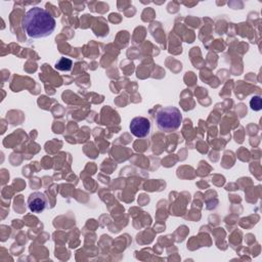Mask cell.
Instances as JSON below:
<instances>
[{
	"label": "cell",
	"mask_w": 262,
	"mask_h": 262,
	"mask_svg": "<svg viewBox=\"0 0 262 262\" xmlns=\"http://www.w3.org/2000/svg\"><path fill=\"white\" fill-rule=\"evenodd\" d=\"M54 17L44 8L33 7L27 11L21 19L23 31L33 39L50 36L55 30Z\"/></svg>",
	"instance_id": "6da1fadb"
},
{
	"label": "cell",
	"mask_w": 262,
	"mask_h": 262,
	"mask_svg": "<svg viewBox=\"0 0 262 262\" xmlns=\"http://www.w3.org/2000/svg\"><path fill=\"white\" fill-rule=\"evenodd\" d=\"M47 206V199L44 193L35 191L28 199V207L33 213H41Z\"/></svg>",
	"instance_id": "277c9868"
},
{
	"label": "cell",
	"mask_w": 262,
	"mask_h": 262,
	"mask_svg": "<svg viewBox=\"0 0 262 262\" xmlns=\"http://www.w3.org/2000/svg\"><path fill=\"white\" fill-rule=\"evenodd\" d=\"M129 129L135 137L143 138L149 134L151 129V124L149 120L145 117H135L131 120Z\"/></svg>",
	"instance_id": "3957f363"
},
{
	"label": "cell",
	"mask_w": 262,
	"mask_h": 262,
	"mask_svg": "<svg viewBox=\"0 0 262 262\" xmlns=\"http://www.w3.org/2000/svg\"><path fill=\"white\" fill-rule=\"evenodd\" d=\"M250 105L253 111H260L262 108V99L259 95H255L250 100Z\"/></svg>",
	"instance_id": "8992f818"
},
{
	"label": "cell",
	"mask_w": 262,
	"mask_h": 262,
	"mask_svg": "<svg viewBox=\"0 0 262 262\" xmlns=\"http://www.w3.org/2000/svg\"><path fill=\"white\" fill-rule=\"evenodd\" d=\"M156 123L160 130L172 132L177 130L182 123V114L175 106L161 107L156 115Z\"/></svg>",
	"instance_id": "7a4b0ae2"
},
{
	"label": "cell",
	"mask_w": 262,
	"mask_h": 262,
	"mask_svg": "<svg viewBox=\"0 0 262 262\" xmlns=\"http://www.w3.org/2000/svg\"><path fill=\"white\" fill-rule=\"evenodd\" d=\"M72 66H73V61L70 59V58H67V57H60L54 68L58 71H62V72H69L72 70Z\"/></svg>",
	"instance_id": "5b68a950"
}]
</instances>
